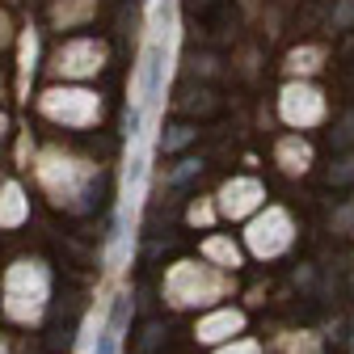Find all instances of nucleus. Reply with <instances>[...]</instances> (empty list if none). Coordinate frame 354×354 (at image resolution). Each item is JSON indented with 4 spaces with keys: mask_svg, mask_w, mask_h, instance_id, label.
<instances>
[{
    "mask_svg": "<svg viewBox=\"0 0 354 354\" xmlns=\"http://www.w3.org/2000/svg\"><path fill=\"white\" fill-rule=\"evenodd\" d=\"M177 110L182 114H198V118H215L219 110H224V97L215 93V88H207V84H186L182 93H177Z\"/></svg>",
    "mask_w": 354,
    "mask_h": 354,
    "instance_id": "1",
    "label": "nucleus"
},
{
    "mask_svg": "<svg viewBox=\"0 0 354 354\" xmlns=\"http://www.w3.org/2000/svg\"><path fill=\"white\" fill-rule=\"evenodd\" d=\"M329 148H333V152H354V106L333 122V131H329Z\"/></svg>",
    "mask_w": 354,
    "mask_h": 354,
    "instance_id": "2",
    "label": "nucleus"
},
{
    "mask_svg": "<svg viewBox=\"0 0 354 354\" xmlns=\"http://www.w3.org/2000/svg\"><path fill=\"white\" fill-rule=\"evenodd\" d=\"M160 93V47H148L144 55V102H156Z\"/></svg>",
    "mask_w": 354,
    "mask_h": 354,
    "instance_id": "3",
    "label": "nucleus"
},
{
    "mask_svg": "<svg viewBox=\"0 0 354 354\" xmlns=\"http://www.w3.org/2000/svg\"><path fill=\"white\" fill-rule=\"evenodd\" d=\"M194 136H198L194 127H169V136L160 140V152H177V148H186Z\"/></svg>",
    "mask_w": 354,
    "mask_h": 354,
    "instance_id": "4",
    "label": "nucleus"
},
{
    "mask_svg": "<svg viewBox=\"0 0 354 354\" xmlns=\"http://www.w3.org/2000/svg\"><path fill=\"white\" fill-rule=\"evenodd\" d=\"M354 182V152H346L333 169H329V186H350Z\"/></svg>",
    "mask_w": 354,
    "mask_h": 354,
    "instance_id": "5",
    "label": "nucleus"
},
{
    "mask_svg": "<svg viewBox=\"0 0 354 354\" xmlns=\"http://www.w3.org/2000/svg\"><path fill=\"white\" fill-rule=\"evenodd\" d=\"M219 9H224V0H186V13H190L194 21H211Z\"/></svg>",
    "mask_w": 354,
    "mask_h": 354,
    "instance_id": "6",
    "label": "nucleus"
},
{
    "mask_svg": "<svg viewBox=\"0 0 354 354\" xmlns=\"http://www.w3.org/2000/svg\"><path fill=\"white\" fill-rule=\"evenodd\" d=\"M93 354H118V333H114V329L97 333V346H93Z\"/></svg>",
    "mask_w": 354,
    "mask_h": 354,
    "instance_id": "7",
    "label": "nucleus"
},
{
    "mask_svg": "<svg viewBox=\"0 0 354 354\" xmlns=\"http://www.w3.org/2000/svg\"><path fill=\"white\" fill-rule=\"evenodd\" d=\"M333 26H337V30H350V26H354V0H342V9L333 13Z\"/></svg>",
    "mask_w": 354,
    "mask_h": 354,
    "instance_id": "8",
    "label": "nucleus"
},
{
    "mask_svg": "<svg viewBox=\"0 0 354 354\" xmlns=\"http://www.w3.org/2000/svg\"><path fill=\"white\" fill-rule=\"evenodd\" d=\"M198 169H203V160H182V169H173V177H169V182H173V186H182L186 177H194Z\"/></svg>",
    "mask_w": 354,
    "mask_h": 354,
    "instance_id": "9",
    "label": "nucleus"
},
{
    "mask_svg": "<svg viewBox=\"0 0 354 354\" xmlns=\"http://www.w3.org/2000/svg\"><path fill=\"white\" fill-rule=\"evenodd\" d=\"M127 313H131V299H127V295H118V299H114V317H110V329H118V325L127 321Z\"/></svg>",
    "mask_w": 354,
    "mask_h": 354,
    "instance_id": "10",
    "label": "nucleus"
},
{
    "mask_svg": "<svg viewBox=\"0 0 354 354\" xmlns=\"http://www.w3.org/2000/svg\"><path fill=\"white\" fill-rule=\"evenodd\" d=\"M160 337H165V333H160V325L152 321V325L144 329V337H140V346H144V350H156V346H160Z\"/></svg>",
    "mask_w": 354,
    "mask_h": 354,
    "instance_id": "11",
    "label": "nucleus"
},
{
    "mask_svg": "<svg viewBox=\"0 0 354 354\" xmlns=\"http://www.w3.org/2000/svg\"><path fill=\"white\" fill-rule=\"evenodd\" d=\"M9 38H13V34H9V17L0 13V47H9Z\"/></svg>",
    "mask_w": 354,
    "mask_h": 354,
    "instance_id": "12",
    "label": "nucleus"
}]
</instances>
